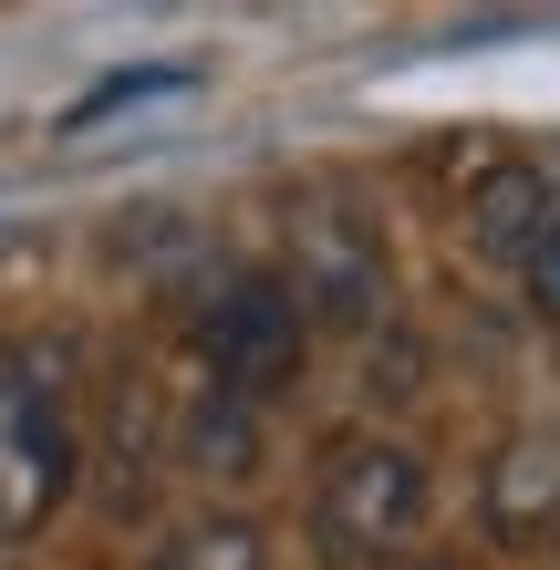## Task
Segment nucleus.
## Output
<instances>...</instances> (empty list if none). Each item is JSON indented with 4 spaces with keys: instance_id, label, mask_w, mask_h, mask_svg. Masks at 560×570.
<instances>
[{
    "instance_id": "nucleus-11",
    "label": "nucleus",
    "mask_w": 560,
    "mask_h": 570,
    "mask_svg": "<svg viewBox=\"0 0 560 570\" xmlns=\"http://www.w3.org/2000/svg\"><path fill=\"white\" fill-rule=\"evenodd\" d=\"M405 570H456V560H405Z\"/></svg>"
},
{
    "instance_id": "nucleus-12",
    "label": "nucleus",
    "mask_w": 560,
    "mask_h": 570,
    "mask_svg": "<svg viewBox=\"0 0 560 570\" xmlns=\"http://www.w3.org/2000/svg\"><path fill=\"white\" fill-rule=\"evenodd\" d=\"M550 560H560V529H550Z\"/></svg>"
},
{
    "instance_id": "nucleus-1",
    "label": "nucleus",
    "mask_w": 560,
    "mask_h": 570,
    "mask_svg": "<svg viewBox=\"0 0 560 570\" xmlns=\"http://www.w3.org/2000/svg\"><path fill=\"white\" fill-rule=\"evenodd\" d=\"M436 519V466L405 435H343L312 466V560L322 570H405Z\"/></svg>"
},
{
    "instance_id": "nucleus-5",
    "label": "nucleus",
    "mask_w": 560,
    "mask_h": 570,
    "mask_svg": "<svg viewBox=\"0 0 560 570\" xmlns=\"http://www.w3.org/2000/svg\"><path fill=\"white\" fill-rule=\"evenodd\" d=\"M478 519H488L499 550H550V529H560V446L550 435H509V446L488 456Z\"/></svg>"
},
{
    "instance_id": "nucleus-9",
    "label": "nucleus",
    "mask_w": 560,
    "mask_h": 570,
    "mask_svg": "<svg viewBox=\"0 0 560 570\" xmlns=\"http://www.w3.org/2000/svg\"><path fill=\"white\" fill-rule=\"evenodd\" d=\"M197 456L249 466V405H239V394H208V415H197Z\"/></svg>"
},
{
    "instance_id": "nucleus-4",
    "label": "nucleus",
    "mask_w": 560,
    "mask_h": 570,
    "mask_svg": "<svg viewBox=\"0 0 560 570\" xmlns=\"http://www.w3.org/2000/svg\"><path fill=\"white\" fill-rule=\"evenodd\" d=\"M291 301H302V322H364L384 301V239L364 228L353 197H302V218H291Z\"/></svg>"
},
{
    "instance_id": "nucleus-8",
    "label": "nucleus",
    "mask_w": 560,
    "mask_h": 570,
    "mask_svg": "<svg viewBox=\"0 0 560 570\" xmlns=\"http://www.w3.org/2000/svg\"><path fill=\"white\" fill-rule=\"evenodd\" d=\"M187 83V62H136V73H115V83H94L83 105H73V125H105L115 105H146V94H177Z\"/></svg>"
},
{
    "instance_id": "nucleus-2",
    "label": "nucleus",
    "mask_w": 560,
    "mask_h": 570,
    "mask_svg": "<svg viewBox=\"0 0 560 570\" xmlns=\"http://www.w3.org/2000/svg\"><path fill=\"white\" fill-rule=\"evenodd\" d=\"M83 478V425L62 394V363L11 343L0 353V550H21Z\"/></svg>"
},
{
    "instance_id": "nucleus-3",
    "label": "nucleus",
    "mask_w": 560,
    "mask_h": 570,
    "mask_svg": "<svg viewBox=\"0 0 560 570\" xmlns=\"http://www.w3.org/2000/svg\"><path fill=\"white\" fill-rule=\"evenodd\" d=\"M302 301H291L281 271H228L208 301H197V363H208V394H239V405H259V394H281L291 374H302Z\"/></svg>"
},
{
    "instance_id": "nucleus-13",
    "label": "nucleus",
    "mask_w": 560,
    "mask_h": 570,
    "mask_svg": "<svg viewBox=\"0 0 560 570\" xmlns=\"http://www.w3.org/2000/svg\"><path fill=\"white\" fill-rule=\"evenodd\" d=\"M0 570H11V550H0Z\"/></svg>"
},
{
    "instance_id": "nucleus-6",
    "label": "nucleus",
    "mask_w": 560,
    "mask_h": 570,
    "mask_svg": "<svg viewBox=\"0 0 560 570\" xmlns=\"http://www.w3.org/2000/svg\"><path fill=\"white\" fill-rule=\"evenodd\" d=\"M540 218H550V166H488V177L468 187V249L488 259V271H519L540 239Z\"/></svg>"
},
{
    "instance_id": "nucleus-7",
    "label": "nucleus",
    "mask_w": 560,
    "mask_h": 570,
    "mask_svg": "<svg viewBox=\"0 0 560 570\" xmlns=\"http://www.w3.org/2000/svg\"><path fill=\"white\" fill-rule=\"evenodd\" d=\"M146 570H271V540H259V519H239V509H208V519L167 529Z\"/></svg>"
},
{
    "instance_id": "nucleus-10",
    "label": "nucleus",
    "mask_w": 560,
    "mask_h": 570,
    "mask_svg": "<svg viewBox=\"0 0 560 570\" xmlns=\"http://www.w3.org/2000/svg\"><path fill=\"white\" fill-rule=\"evenodd\" d=\"M519 281H530V301L560 322V187H550V218H540V239H530V259H519Z\"/></svg>"
}]
</instances>
